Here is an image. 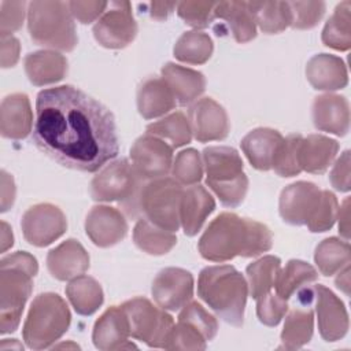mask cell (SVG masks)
Segmentation results:
<instances>
[{
    "label": "cell",
    "instance_id": "cell-44",
    "mask_svg": "<svg viewBox=\"0 0 351 351\" xmlns=\"http://www.w3.org/2000/svg\"><path fill=\"white\" fill-rule=\"evenodd\" d=\"M178 321L188 322L196 328L207 341L213 340L218 332L217 318L197 302H188L180 311Z\"/></svg>",
    "mask_w": 351,
    "mask_h": 351
},
{
    "label": "cell",
    "instance_id": "cell-40",
    "mask_svg": "<svg viewBox=\"0 0 351 351\" xmlns=\"http://www.w3.org/2000/svg\"><path fill=\"white\" fill-rule=\"evenodd\" d=\"M147 133L156 136L165 141L169 140L173 149L184 147L192 140L189 119L181 111H176L154 123H149L147 126Z\"/></svg>",
    "mask_w": 351,
    "mask_h": 351
},
{
    "label": "cell",
    "instance_id": "cell-41",
    "mask_svg": "<svg viewBox=\"0 0 351 351\" xmlns=\"http://www.w3.org/2000/svg\"><path fill=\"white\" fill-rule=\"evenodd\" d=\"M173 178L184 186L199 184L203 177V159L195 148L180 151L173 159Z\"/></svg>",
    "mask_w": 351,
    "mask_h": 351
},
{
    "label": "cell",
    "instance_id": "cell-11",
    "mask_svg": "<svg viewBox=\"0 0 351 351\" xmlns=\"http://www.w3.org/2000/svg\"><path fill=\"white\" fill-rule=\"evenodd\" d=\"M25 240L36 247H45L58 240L67 229L63 211L51 203H38L29 207L21 219Z\"/></svg>",
    "mask_w": 351,
    "mask_h": 351
},
{
    "label": "cell",
    "instance_id": "cell-34",
    "mask_svg": "<svg viewBox=\"0 0 351 351\" xmlns=\"http://www.w3.org/2000/svg\"><path fill=\"white\" fill-rule=\"evenodd\" d=\"M317 280L318 271L314 266L300 259H291L285 267L280 269L274 282V289L280 298L288 300L299 289L315 282Z\"/></svg>",
    "mask_w": 351,
    "mask_h": 351
},
{
    "label": "cell",
    "instance_id": "cell-54",
    "mask_svg": "<svg viewBox=\"0 0 351 351\" xmlns=\"http://www.w3.org/2000/svg\"><path fill=\"white\" fill-rule=\"evenodd\" d=\"M15 200V184L12 176L1 170V211H7Z\"/></svg>",
    "mask_w": 351,
    "mask_h": 351
},
{
    "label": "cell",
    "instance_id": "cell-43",
    "mask_svg": "<svg viewBox=\"0 0 351 351\" xmlns=\"http://www.w3.org/2000/svg\"><path fill=\"white\" fill-rule=\"evenodd\" d=\"M217 1L188 0L177 3L178 16L191 27L199 30L206 29L214 19V8Z\"/></svg>",
    "mask_w": 351,
    "mask_h": 351
},
{
    "label": "cell",
    "instance_id": "cell-7",
    "mask_svg": "<svg viewBox=\"0 0 351 351\" xmlns=\"http://www.w3.org/2000/svg\"><path fill=\"white\" fill-rule=\"evenodd\" d=\"M71 314L67 303L53 292L40 293L30 304L22 337L32 350H44L58 341L69 329Z\"/></svg>",
    "mask_w": 351,
    "mask_h": 351
},
{
    "label": "cell",
    "instance_id": "cell-39",
    "mask_svg": "<svg viewBox=\"0 0 351 351\" xmlns=\"http://www.w3.org/2000/svg\"><path fill=\"white\" fill-rule=\"evenodd\" d=\"M214 51V44L207 33L189 30L182 33L173 48L174 58L188 64L206 63Z\"/></svg>",
    "mask_w": 351,
    "mask_h": 351
},
{
    "label": "cell",
    "instance_id": "cell-53",
    "mask_svg": "<svg viewBox=\"0 0 351 351\" xmlns=\"http://www.w3.org/2000/svg\"><path fill=\"white\" fill-rule=\"evenodd\" d=\"M21 44L14 36H1L0 44V64L3 69L12 67L19 59Z\"/></svg>",
    "mask_w": 351,
    "mask_h": 351
},
{
    "label": "cell",
    "instance_id": "cell-23",
    "mask_svg": "<svg viewBox=\"0 0 351 351\" xmlns=\"http://www.w3.org/2000/svg\"><path fill=\"white\" fill-rule=\"evenodd\" d=\"M306 77L317 90H339L348 84L346 63L330 53L314 55L306 64Z\"/></svg>",
    "mask_w": 351,
    "mask_h": 351
},
{
    "label": "cell",
    "instance_id": "cell-46",
    "mask_svg": "<svg viewBox=\"0 0 351 351\" xmlns=\"http://www.w3.org/2000/svg\"><path fill=\"white\" fill-rule=\"evenodd\" d=\"M288 4L292 14L291 27L298 30H307L317 26L326 8L324 1H288Z\"/></svg>",
    "mask_w": 351,
    "mask_h": 351
},
{
    "label": "cell",
    "instance_id": "cell-5",
    "mask_svg": "<svg viewBox=\"0 0 351 351\" xmlns=\"http://www.w3.org/2000/svg\"><path fill=\"white\" fill-rule=\"evenodd\" d=\"M38 271L37 259L16 251L0 261V333L15 332L25 304L33 291V277Z\"/></svg>",
    "mask_w": 351,
    "mask_h": 351
},
{
    "label": "cell",
    "instance_id": "cell-36",
    "mask_svg": "<svg viewBox=\"0 0 351 351\" xmlns=\"http://www.w3.org/2000/svg\"><path fill=\"white\" fill-rule=\"evenodd\" d=\"M351 1L344 0L339 3L326 21L321 40L324 45L333 48L336 51H348L351 47Z\"/></svg>",
    "mask_w": 351,
    "mask_h": 351
},
{
    "label": "cell",
    "instance_id": "cell-21",
    "mask_svg": "<svg viewBox=\"0 0 351 351\" xmlns=\"http://www.w3.org/2000/svg\"><path fill=\"white\" fill-rule=\"evenodd\" d=\"M47 267L59 281L73 280L89 269V254L80 241L69 239L48 252Z\"/></svg>",
    "mask_w": 351,
    "mask_h": 351
},
{
    "label": "cell",
    "instance_id": "cell-47",
    "mask_svg": "<svg viewBox=\"0 0 351 351\" xmlns=\"http://www.w3.org/2000/svg\"><path fill=\"white\" fill-rule=\"evenodd\" d=\"M217 195L219 202L230 208L240 206L248 191V177L243 173L237 178L228 182H206Z\"/></svg>",
    "mask_w": 351,
    "mask_h": 351
},
{
    "label": "cell",
    "instance_id": "cell-30",
    "mask_svg": "<svg viewBox=\"0 0 351 351\" xmlns=\"http://www.w3.org/2000/svg\"><path fill=\"white\" fill-rule=\"evenodd\" d=\"M176 99L162 78L149 77L137 89V110L144 119H154L176 107Z\"/></svg>",
    "mask_w": 351,
    "mask_h": 351
},
{
    "label": "cell",
    "instance_id": "cell-58",
    "mask_svg": "<svg viewBox=\"0 0 351 351\" xmlns=\"http://www.w3.org/2000/svg\"><path fill=\"white\" fill-rule=\"evenodd\" d=\"M0 244H1V248H0L1 252H5L14 244V236H12L11 228L5 221H1V241H0Z\"/></svg>",
    "mask_w": 351,
    "mask_h": 351
},
{
    "label": "cell",
    "instance_id": "cell-29",
    "mask_svg": "<svg viewBox=\"0 0 351 351\" xmlns=\"http://www.w3.org/2000/svg\"><path fill=\"white\" fill-rule=\"evenodd\" d=\"M206 182H228L241 176L244 163L232 147H207L202 154Z\"/></svg>",
    "mask_w": 351,
    "mask_h": 351
},
{
    "label": "cell",
    "instance_id": "cell-3",
    "mask_svg": "<svg viewBox=\"0 0 351 351\" xmlns=\"http://www.w3.org/2000/svg\"><path fill=\"white\" fill-rule=\"evenodd\" d=\"M197 296L225 322L241 326L248 296L247 278L230 265L207 266L199 273Z\"/></svg>",
    "mask_w": 351,
    "mask_h": 351
},
{
    "label": "cell",
    "instance_id": "cell-33",
    "mask_svg": "<svg viewBox=\"0 0 351 351\" xmlns=\"http://www.w3.org/2000/svg\"><path fill=\"white\" fill-rule=\"evenodd\" d=\"M248 7L254 15L255 23L266 34H277L291 26L292 14L288 1H248Z\"/></svg>",
    "mask_w": 351,
    "mask_h": 351
},
{
    "label": "cell",
    "instance_id": "cell-13",
    "mask_svg": "<svg viewBox=\"0 0 351 351\" xmlns=\"http://www.w3.org/2000/svg\"><path fill=\"white\" fill-rule=\"evenodd\" d=\"M324 189L308 181H298L289 184L281 191L278 200V211L284 222L302 226L315 215Z\"/></svg>",
    "mask_w": 351,
    "mask_h": 351
},
{
    "label": "cell",
    "instance_id": "cell-28",
    "mask_svg": "<svg viewBox=\"0 0 351 351\" xmlns=\"http://www.w3.org/2000/svg\"><path fill=\"white\" fill-rule=\"evenodd\" d=\"M339 143L322 134L303 137L299 145V165L302 171L324 174L336 159Z\"/></svg>",
    "mask_w": 351,
    "mask_h": 351
},
{
    "label": "cell",
    "instance_id": "cell-42",
    "mask_svg": "<svg viewBox=\"0 0 351 351\" xmlns=\"http://www.w3.org/2000/svg\"><path fill=\"white\" fill-rule=\"evenodd\" d=\"M302 134L293 133L282 138L277 148L271 169L280 177H293L302 173L299 165V145L302 141Z\"/></svg>",
    "mask_w": 351,
    "mask_h": 351
},
{
    "label": "cell",
    "instance_id": "cell-1",
    "mask_svg": "<svg viewBox=\"0 0 351 351\" xmlns=\"http://www.w3.org/2000/svg\"><path fill=\"white\" fill-rule=\"evenodd\" d=\"M34 145L59 165L85 173L119 152L112 112L73 85L43 89L36 99Z\"/></svg>",
    "mask_w": 351,
    "mask_h": 351
},
{
    "label": "cell",
    "instance_id": "cell-22",
    "mask_svg": "<svg viewBox=\"0 0 351 351\" xmlns=\"http://www.w3.org/2000/svg\"><path fill=\"white\" fill-rule=\"evenodd\" d=\"M215 200L202 185L195 184L182 189L180 202V223L186 236H195L207 217L214 211Z\"/></svg>",
    "mask_w": 351,
    "mask_h": 351
},
{
    "label": "cell",
    "instance_id": "cell-6",
    "mask_svg": "<svg viewBox=\"0 0 351 351\" xmlns=\"http://www.w3.org/2000/svg\"><path fill=\"white\" fill-rule=\"evenodd\" d=\"M27 30L41 47L70 52L78 43L67 1L34 0L27 4Z\"/></svg>",
    "mask_w": 351,
    "mask_h": 351
},
{
    "label": "cell",
    "instance_id": "cell-49",
    "mask_svg": "<svg viewBox=\"0 0 351 351\" xmlns=\"http://www.w3.org/2000/svg\"><path fill=\"white\" fill-rule=\"evenodd\" d=\"M339 211V203L330 191L322 192V200L321 204L315 213V215L307 222V229L313 233H321L332 229V226L336 222Z\"/></svg>",
    "mask_w": 351,
    "mask_h": 351
},
{
    "label": "cell",
    "instance_id": "cell-10",
    "mask_svg": "<svg viewBox=\"0 0 351 351\" xmlns=\"http://www.w3.org/2000/svg\"><path fill=\"white\" fill-rule=\"evenodd\" d=\"M137 34V23L129 1H110L103 15L93 26L95 40L104 48L128 47Z\"/></svg>",
    "mask_w": 351,
    "mask_h": 351
},
{
    "label": "cell",
    "instance_id": "cell-27",
    "mask_svg": "<svg viewBox=\"0 0 351 351\" xmlns=\"http://www.w3.org/2000/svg\"><path fill=\"white\" fill-rule=\"evenodd\" d=\"M282 138L284 137L278 130L270 128H256L243 137L240 145L252 167L267 171L271 169L274 155Z\"/></svg>",
    "mask_w": 351,
    "mask_h": 351
},
{
    "label": "cell",
    "instance_id": "cell-8",
    "mask_svg": "<svg viewBox=\"0 0 351 351\" xmlns=\"http://www.w3.org/2000/svg\"><path fill=\"white\" fill-rule=\"evenodd\" d=\"M126 314L130 336L148 347L165 348L174 328L173 317L145 298H133L121 304Z\"/></svg>",
    "mask_w": 351,
    "mask_h": 351
},
{
    "label": "cell",
    "instance_id": "cell-16",
    "mask_svg": "<svg viewBox=\"0 0 351 351\" xmlns=\"http://www.w3.org/2000/svg\"><path fill=\"white\" fill-rule=\"evenodd\" d=\"M313 292L321 337L325 341H337L343 339L350 328L348 313L344 303L325 285H314Z\"/></svg>",
    "mask_w": 351,
    "mask_h": 351
},
{
    "label": "cell",
    "instance_id": "cell-24",
    "mask_svg": "<svg viewBox=\"0 0 351 351\" xmlns=\"http://www.w3.org/2000/svg\"><path fill=\"white\" fill-rule=\"evenodd\" d=\"M33 126V112L27 95L12 93L0 106V133L5 138H25Z\"/></svg>",
    "mask_w": 351,
    "mask_h": 351
},
{
    "label": "cell",
    "instance_id": "cell-55",
    "mask_svg": "<svg viewBox=\"0 0 351 351\" xmlns=\"http://www.w3.org/2000/svg\"><path fill=\"white\" fill-rule=\"evenodd\" d=\"M149 15L156 21H165L177 8L176 1H155L151 3Z\"/></svg>",
    "mask_w": 351,
    "mask_h": 351
},
{
    "label": "cell",
    "instance_id": "cell-51",
    "mask_svg": "<svg viewBox=\"0 0 351 351\" xmlns=\"http://www.w3.org/2000/svg\"><path fill=\"white\" fill-rule=\"evenodd\" d=\"M67 3H69V8L73 18L84 25L99 19L108 5L107 1H99V0H88V1L74 0Z\"/></svg>",
    "mask_w": 351,
    "mask_h": 351
},
{
    "label": "cell",
    "instance_id": "cell-2",
    "mask_svg": "<svg viewBox=\"0 0 351 351\" xmlns=\"http://www.w3.org/2000/svg\"><path fill=\"white\" fill-rule=\"evenodd\" d=\"M271 247L273 234L265 223L228 211L208 223L197 243L200 255L211 262H226L234 256L252 258Z\"/></svg>",
    "mask_w": 351,
    "mask_h": 351
},
{
    "label": "cell",
    "instance_id": "cell-17",
    "mask_svg": "<svg viewBox=\"0 0 351 351\" xmlns=\"http://www.w3.org/2000/svg\"><path fill=\"white\" fill-rule=\"evenodd\" d=\"M188 119L193 137L200 143L223 140L229 134V118L225 108L211 97H203L189 107Z\"/></svg>",
    "mask_w": 351,
    "mask_h": 351
},
{
    "label": "cell",
    "instance_id": "cell-52",
    "mask_svg": "<svg viewBox=\"0 0 351 351\" xmlns=\"http://www.w3.org/2000/svg\"><path fill=\"white\" fill-rule=\"evenodd\" d=\"M329 181L332 186L339 192H348L350 185V151H344L340 158L335 162L330 173Z\"/></svg>",
    "mask_w": 351,
    "mask_h": 351
},
{
    "label": "cell",
    "instance_id": "cell-25",
    "mask_svg": "<svg viewBox=\"0 0 351 351\" xmlns=\"http://www.w3.org/2000/svg\"><path fill=\"white\" fill-rule=\"evenodd\" d=\"M160 73L162 80L170 88L180 106L193 103L206 89V78L197 70L169 62L162 67Z\"/></svg>",
    "mask_w": 351,
    "mask_h": 351
},
{
    "label": "cell",
    "instance_id": "cell-57",
    "mask_svg": "<svg viewBox=\"0 0 351 351\" xmlns=\"http://www.w3.org/2000/svg\"><path fill=\"white\" fill-rule=\"evenodd\" d=\"M336 274H337V277L335 280L336 287L348 296L350 295V265L346 266L344 269H341L340 271H337Z\"/></svg>",
    "mask_w": 351,
    "mask_h": 351
},
{
    "label": "cell",
    "instance_id": "cell-59",
    "mask_svg": "<svg viewBox=\"0 0 351 351\" xmlns=\"http://www.w3.org/2000/svg\"><path fill=\"white\" fill-rule=\"evenodd\" d=\"M10 347H11V348H16V350H22V348H23V346L19 344V343L16 341V339H12V341H10V339H4V340L1 341L0 350H8Z\"/></svg>",
    "mask_w": 351,
    "mask_h": 351
},
{
    "label": "cell",
    "instance_id": "cell-14",
    "mask_svg": "<svg viewBox=\"0 0 351 351\" xmlns=\"http://www.w3.org/2000/svg\"><path fill=\"white\" fill-rule=\"evenodd\" d=\"M151 292L160 308L177 311L193 296V276L181 267H165L154 278Z\"/></svg>",
    "mask_w": 351,
    "mask_h": 351
},
{
    "label": "cell",
    "instance_id": "cell-38",
    "mask_svg": "<svg viewBox=\"0 0 351 351\" xmlns=\"http://www.w3.org/2000/svg\"><path fill=\"white\" fill-rule=\"evenodd\" d=\"M350 261V244L346 240L328 237L315 247L314 262L319 273L326 277H330L348 266Z\"/></svg>",
    "mask_w": 351,
    "mask_h": 351
},
{
    "label": "cell",
    "instance_id": "cell-60",
    "mask_svg": "<svg viewBox=\"0 0 351 351\" xmlns=\"http://www.w3.org/2000/svg\"><path fill=\"white\" fill-rule=\"evenodd\" d=\"M53 348H80V346H77L75 343H63L59 346H53Z\"/></svg>",
    "mask_w": 351,
    "mask_h": 351
},
{
    "label": "cell",
    "instance_id": "cell-31",
    "mask_svg": "<svg viewBox=\"0 0 351 351\" xmlns=\"http://www.w3.org/2000/svg\"><path fill=\"white\" fill-rule=\"evenodd\" d=\"M225 21L233 38L240 43H248L256 37V23L248 7V1H219L214 8V19Z\"/></svg>",
    "mask_w": 351,
    "mask_h": 351
},
{
    "label": "cell",
    "instance_id": "cell-56",
    "mask_svg": "<svg viewBox=\"0 0 351 351\" xmlns=\"http://www.w3.org/2000/svg\"><path fill=\"white\" fill-rule=\"evenodd\" d=\"M350 199L346 197L344 202L340 204L339 207V211H337V218L339 219V232L340 234L348 240L350 237Z\"/></svg>",
    "mask_w": 351,
    "mask_h": 351
},
{
    "label": "cell",
    "instance_id": "cell-19",
    "mask_svg": "<svg viewBox=\"0 0 351 351\" xmlns=\"http://www.w3.org/2000/svg\"><path fill=\"white\" fill-rule=\"evenodd\" d=\"M129 337L128 318L121 306L108 307L93 325L92 340L95 347L101 351L137 348L129 341Z\"/></svg>",
    "mask_w": 351,
    "mask_h": 351
},
{
    "label": "cell",
    "instance_id": "cell-45",
    "mask_svg": "<svg viewBox=\"0 0 351 351\" xmlns=\"http://www.w3.org/2000/svg\"><path fill=\"white\" fill-rule=\"evenodd\" d=\"M207 346V340L204 336L192 325L184 321H178L174 324L171 329L167 343L165 346L166 350H204Z\"/></svg>",
    "mask_w": 351,
    "mask_h": 351
},
{
    "label": "cell",
    "instance_id": "cell-15",
    "mask_svg": "<svg viewBox=\"0 0 351 351\" xmlns=\"http://www.w3.org/2000/svg\"><path fill=\"white\" fill-rule=\"evenodd\" d=\"M298 302L287 311L284 328L281 330V348L298 350L307 344L314 332V300L313 288H302L298 292Z\"/></svg>",
    "mask_w": 351,
    "mask_h": 351
},
{
    "label": "cell",
    "instance_id": "cell-20",
    "mask_svg": "<svg viewBox=\"0 0 351 351\" xmlns=\"http://www.w3.org/2000/svg\"><path fill=\"white\" fill-rule=\"evenodd\" d=\"M315 129L336 136H346L350 129L348 100L336 93H324L314 99L311 107Z\"/></svg>",
    "mask_w": 351,
    "mask_h": 351
},
{
    "label": "cell",
    "instance_id": "cell-48",
    "mask_svg": "<svg viewBox=\"0 0 351 351\" xmlns=\"http://www.w3.org/2000/svg\"><path fill=\"white\" fill-rule=\"evenodd\" d=\"M288 308V300L280 298L271 291L267 295L256 299L258 319L266 326H277L287 314Z\"/></svg>",
    "mask_w": 351,
    "mask_h": 351
},
{
    "label": "cell",
    "instance_id": "cell-26",
    "mask_svg": "<svg viewBox=\"0 0 351 351\" xmlns=\"http://www.w3.org/2000/svg\"><path fill=\"white\" fill-rule=\"evenodd\" d=\"M25 73L29 81L36 86L56 84L67 74V59L52 49L30 52L23 60Z\"/></svg>",
    "mask_w": 351,
    "mask_h": 351
},
{
    "label": "cell",
    "instance_id": "cell-9",
    "mask_svg": "<svg viewBox=\"0 0 351 351\" xmlns=\"http://www.w3.org/2000/svg\"><path fill=\"white\" fill-rule=\"evenodd\" d=\"M144 180L136 173L133 165L125 159H117L106 165L90 181V196L95 202H126Z\"/></svg>",
    "mask_w": 351,
    "mask_h": 351
},
{
    "label": "cell",
    "instance_id": "cell-4",
    "mask_svg": "<svg viewBox=\"0 0 351 351\" xmlns=\"http://www.w3.org/2000/svg\"><path fill=\"white\" fill-rule=\"evenodd\" d=\"M182 185L174 178L160 177L144 180L136 193L126 202L119 203L123 215L138 219L147 218L154 225L177 232L180 223V202Z\"/></svg>",
    "mask_w": 351,
    "mask_h": 351
},
{
    "label": "cell",
    "instance_id": "cell-37",
    "mask_svg": "<svg viewBox=\"0 0 351 351\" xmlns=\"http://www.w3.org/2000/svg\"><path fill=\"white\" fill-rule=\"evenodd\" d=\"M280 269L281 261L274 255H265L247 266L248 293L252 299L256 300L271 291Z\"/></svg>",
    "mask_w": 351,
    "mask_h": 351
},
{
    "label": "cell",
    "instance_id": "cell-12",
    "mask_svg": "<svg viewBox=\"0 0 351 351\" xmlns=\"http://www.w3.org/2000/svg\"><path fill=\"white\" fill-rule=\"evenodd\" d=\"M130 159L143 180L166 177L173 166V147L165 140L145 133L133 143Z\"/></svg>",
    "mask_w": 351,
    "mask_h": 351
},
{
    "label": "cell",
    "instance_id": "cell-18",
    "mask_svg": "<svg viewBox=\"0 0 351 351\" xmlns=\"http://www.w3.org/2000/svg\"><path fill=\"white\" fill-rule=\"evenodd\" d=\"M85 232L95 245L108 248L126 237L128 222L118 208L99 204L93 206L88 213Z\"/></svg>",
    "mask_w": 351,
    "mask_h": 351
},
{
    "label": "cell",
    "instance_id": "cell-32",
    "mask_svg": "<svg viewBox=\"0 0 351 351\" xmlns=\"http://www.w3.org/2000/svg\"><path fill=\"white\" fill-rule=\"evenodd\" d=\"M66 296L80 315H92L103 304L104 295L100 284L89 276L81 274L66 285Z\"/></svg>",
    "mask_w": 351,
    "mask_h": 351
},
{
    "label": "cell",
    "instance_id": "cell-35",
    "mask_svg": "<svg viewBox=\"0 0 351 351\" xmlns=\"http://www.w3.org/2000/svg\"><path fill=\"white\" fill-rule=\"evenodd\" d=\"M133 241L143 252L165 255L177 244V236L174 232L154 225L147 218H138L133 229Z\"/></svg>",
    "mask_w": 351,
    "mask_h": 351
},
{
    "label": "cell",
    "instance_id": "cell-50",
    "mask_svg": "<svg viewBox=\"0 0 351 351\" xmlns=\"http://www.w3.org/2000/svg\"><path fill=\"white\" fill-rule=\"evenodd\" d=\"M26 12V3L4 0L0 4V36H12L19 30Z\"/></svg>",
    "mask_w": 351,
    "mask_h": 351
}]
</instances>
